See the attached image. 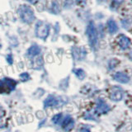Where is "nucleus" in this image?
Instances as JSON below:
<instances>
[{"mask_svg": "<svg viewBox=\"0 0 132 132\" xmlns=\"http://www.w3.org/2000/svg\"><path fill=\"white\" fill-rule=\"evenodd\" d=\"M18 13L22 22L26 23H31L35 19V14L32 8L28 5L23 4L21 5L18 9Z\"/></svg>", "mask_w": 132, "mask_h": 132, "instance_id": "1", "label": "nucleus"}, {"mask_svg": "<svg viewBox=\"0 0 132 132\" xmlns=\"http://www.w3.org/2000/svg\"><path fill=\"white\" fill-rule=\"evenodd\" d=\"M102 1H105V0H102Z\"/></svg>", "mask_w": 132, "mask_h": 132, "instance_id": "28", "label": "nucleus"}, {"mask_svg": "<svg viewBox=\"0 0 132 132\" xmlns=\"http://www.w3.org/2000/svg\"><path fill=\"white\" fill-rule=\"evenodd\" d=\"M64 102L63 98L60 97H55V96H49L44 101V107L47 108V107H55V108H59L61 106L64 104Z\"/></svg>", "mask_w": 132, "mask_h": 132, "instance_id": "4", "label": "nucleus"}, {"mask_svg": "<svg viewBox=\"0 0 132 132\" xmlns=\"http://www.w3.org/2000/svg\"><path fill=\"white\" fill-rule=\"evenodd\" d=\"M79 132H90V130L88 128H82Z\"/></svg>", "mask_w": 132, "mask_h": 132, "instance_id": "25", "label": "nucleus"}, {"mask_svg": "<svg viewBox=\"0 0 132 132\" xmlns=\"http://www.w3.org/2000/svg\"><path fill=\"white\" fill-rule=\"evenodd\" d=\"M74 73H75V75L77 78H78L79 79H84L85 78L86 74H85V72L82 70V69H75L74 70Z\"/></svg>", "mask_w": 132, "mask_h": 132, "instance_id": "14", "label": "nucleus"}, {"mask_svg": "<svg viewBox=\"0 0 132 132\" xmlns=\"http://www.w3.org/2000/svg\"><path fill=\"white\" fill-rule=\"evenodd\" d=\"M124 2V0H113V3L117 4V5H119V4H121Z\"/></svg>", "mask_w": 132, "mask_h": 132, "instance_id": "24", "label": "nucleus"}, {"mask_svg": "<svg viewBox=\"0 0 132 132\" xmlns=\"http://www.w3.org/2000/svg\"><path fill=\"white\" fill-rule=\"evenodd\" d=\"M124 92L117 87H114L111 88V93H110V98L114 102H119L123 98Z\"/></svg>", "mask_w": 132, "mask_h": 132, "instance_id": "7", "label": "nucleus"}, {"mask_svg": "<svg viewBox=\"0 0 132 132\" xmlns=\"http://www.w3.org/2000/svg\"><path fill=\"white\" fill-rule=\"evenodd\" d=\"M74 126V121L73 119L70 117V116H67L64 118L63 123H62V127L65 131H70Z\"/></svg>", "mask_w": 132, "mask_h": 132, "instance_id": "10", "label": "nucleus"}, {"mask_svg": "<svg viewBox=\"0 0 132 132\" xmlns=\"http://www.w3.org/2000/svg\"><path fill=\"white\" fill-rule=\"evenodd\" d=\"M51 11L54 12L55 14H58L60 12V6L59 3L56 1H53L52 2V5H51Z\"/></svg>", "mask_w": 132, "mask_h": 132, "instance_id": "15", "label": "nucleus"}, {"mask_svg": "<svg viewBox=\"0 0 132 132\" xmlns=\"http://www.w3.org/2000/svg\"><path fill=\"white\" fill-rule=\"evenodd\" d=\"M62 117H63V116H62V113H59V114H56L55 115L54 117H52V122L54 124H58L60 123V121H61Z\"/></svg>", "mask_w": 132, "mask_h": 132, "instance_id": "16", "label": "nucleus"}, {"mask_svg": "<svg viewBox=\"0 0 132 132\" xmlns=\"http://www.w3.org/2000/svg\"><path fill=\"white\" fill-rule=\"evenodd\" d=\"M130 59L132 60V51H131V52L130 53Z\"/></svg>", "mask_w": 132, "mask_h": 132, "instance_id": "27", "label": "nucleus"}, {"mask_svg": "<svg viewBox=\"0 0 132 132\" xmlns=\"http://www.w3.org/2000/svg\"><path fill=\"white\" fill-rule=\"evenodd\" d=\"M107 28H108V31L111 34H115V33H117L118 31L117 24L112 19H110L107 22Z\"/></svg>", "mask_w": 132, "mask_h": 132, "instance_id": "13", "label": "nucleus"}, {"mask_svg": "<svg viewBox=\"0 0 132 132\" xmlns=\"http://www.w3.org/2000/svg\"><path fill=\"white\" fill-rule=\"evenodd\" d=\"M7 60L8 64H12V57L11 55H8L7 56Z\"/></svg>", "mask_w": 132, "mask_h": 132, "instance_id": "22", "label": "nucleus"}, {"mask_svg": "<svg viewBox=\"0 0 132 132\" xmlns=\"http://www.w3.org/2000/svg\"><path fill=\"white\" fill-rule=\"evenodd\" d=\"M87 51L84 48L82 47H76L74 46L72 48V55L73 59L75 60H84L86 56Z\"/></svg>", "mask_w": 132, "mask_h": 132, "instance_id": "6", "label": "nucleus"}, {"mask_svg": "<svg viewBox=\"0 0 132 132\" xmlns=\"http://www.w3.org/2000/svg\"><path fill=\"white\" fill-rule=\"evenodd\" d=\"M117 43L122 50H126L130 45V40L125 35H120L117 37Z\"/></svg>", "mask_w": 132, "mask_h": 132, "instance_id": "9", "label": "nucleus"}, {"mask_svg": "<svg viewBox=\"0 0 132 132\" xmlns=\"http://www.w3.org/2000/svg\"><path fill=\"white\" fill-rule=\"evenodd\" d=\"M16 82L13 79L5 78V79L0 80V93L6 92V89H8V92L12 91L16 87Z\"/></svg>", "mask_w": 132, "mask_h": 132, "instance_id": "5", "label": "nucleus"}, {"mask_svg": "<svg viewBox=\"0 0 132 132\" xmlns=\"http://www.w3.org/2000/svg\"><path fill=\"white\" fill-rule=\"evenodd\" d=\"M43 64V62H42V59L41 58H38L37 60H35V69H40L41 66Z\"/></svg>", "mask_w": 132, "mask_h": 132, "instance_id": "18", "label": "nucleus"}, {"mask_svg": "<svg viewBox=\"0 0 132 132\" xmlns=\"http://www.w3.org/2000/svg\"><path fill=\"white\" fill-rule=\"evenodd\" d=\"M40 53V48L37 45H32L27 50V55L30 57H34L38 55Z\"/></svg>", "mask_w": 132, "mask_h": 132, "instance_id": "12", "label": "nucleus"}, {"mask_svg": "<svg viewBox=\"0 0 132 132\" xmlns=\"http://www.w3.org/2000/svg\"><path fill=\"white\" fill-rule=\"evenodd\" d=\"M77 2L79 5H84L86 3V0H77Z\"/></svg>", "mask_w": 132, "mask_h": 132, "instance_id": "23", "label": "nucleus"}, {"mask_svg": "<svg viewBox=\"0 0 132 132\" xmlns=\"http://www.w3.org/2000/svg\"><path fill=\"white\" fill-rule=\"evenodd\" d=\"M73 0H65L64 1V7H70L73 6Z\"/></svg>", "mask_w": 132, "mask_h": 132, "instance_id": "19", "label": "nucleus"}, {"mask_svg": "<svg viewBox=\"0 0 132 132\" xmlns=\"http://www.w3.org/2000/svg\"><path fill=\"white\" fill-rule=\"evenodd\" d=\"M50 33V27L46 23H44L42 22H39L36 23V35L37 37L45 40L48 37Z\"/></svg>", "mask_w": 132, "mask_h": 132, "instance_id": "3", "label": "nucleus"}, {"mask_svg": "<svg viewBox=\"0 0 132 132\" xmlns=\"http://www.w3.org/2000/svg\"><path fill=\"white\" fill-rule=\"evenodd\" d=\"M85 119H91V120H95V117L93 114H90V113H86L84 116Z\"/></svg>", "mask_w": 132, "mask_h": 132, "instance_id": "21", "label": "nucleus"}, {"mask_svg": "<svg viewBox=\"0 0 132 132\" xmlns=\"http://www.w3.org/2000/svg\"><path fill=\"white\" fill-rule=\"evenodd\" d=\"M26 1H27L28 3H30L31 4H35V3H37V1H38V0H26Z\"/></svg>", "mask_w": 132, "mask_h": 132, "instance_id": "26", "label": "nucleus"}, {"mask_svg": "<svg viewBox=\"0 0 132 132\" xmlns=\"http://www.w3.org/2000/svg\"><path fill=\"white\" fill-rule=\"evenodd\" d=\"M113 78L118 82H121V84H127V82L130 81V77L128 76L126 73H122V72L116 73L113 76Z\"/></svg>", "mask_w": 132, "mask_h": 132, "instance_id": "11", "label": "nucleus"}, {"mask_svg": "<svg viewBox=\"0 0 132 132\" xmlns=\"http://www.w3.org/2000/svg\"><path fill=\"white\" fill-rule=\"evenodd\" d=\"M87 36H88V42L91 48L93 50H96L98 44V37L97 32L95 27V25L93 22H90L87 27Z\"/></svg>", "mask_w": 132, "mask_h": 132, "instance_id": "2", "label": "nucleus"}, {"mask_svg": "<svg viewBox=\"0 0 132 132\" xmlns=\"http://www.w3.org/2000/svg\"><path fill=\"white\" fill-rule=\"evenodd\" d=\"M20 79L23 82H26L30 79V75L28 74V73H22L20 74Z\"/></svg>", "mask_w": 132, "mask_h": 132, "instance_id": "17", "label": "nucleus"}, {"mask_svg": "<svg viewBox=\"0 0 132 132\" xmlns=\"http://www.w3.org/2000/svg\"><path fill=\"white\" fill-rule=\"evenodd\" d=\"M109 110H110L109 106L107 105L102 99H99L97 102L96 112L97 114H104V113H106Z\"/></svg>", "mask_w": 132, "mask_h": 132, "instance_id": "8", "label": "nucleus"}, {"mask_svg": "<svg viewBox=\"0 0 132 132\" xmlns=\"http://www.w3.org/2000/svg\"><path fill=\"white\" fill-rule=\"evenodd\" d=\"M0 132H10V129L7 126H0Z\"/></svg>", "mask_w": 132, "mask_h": 132, "instance_id": "20", "label": "nucleus"}]
</instances>
